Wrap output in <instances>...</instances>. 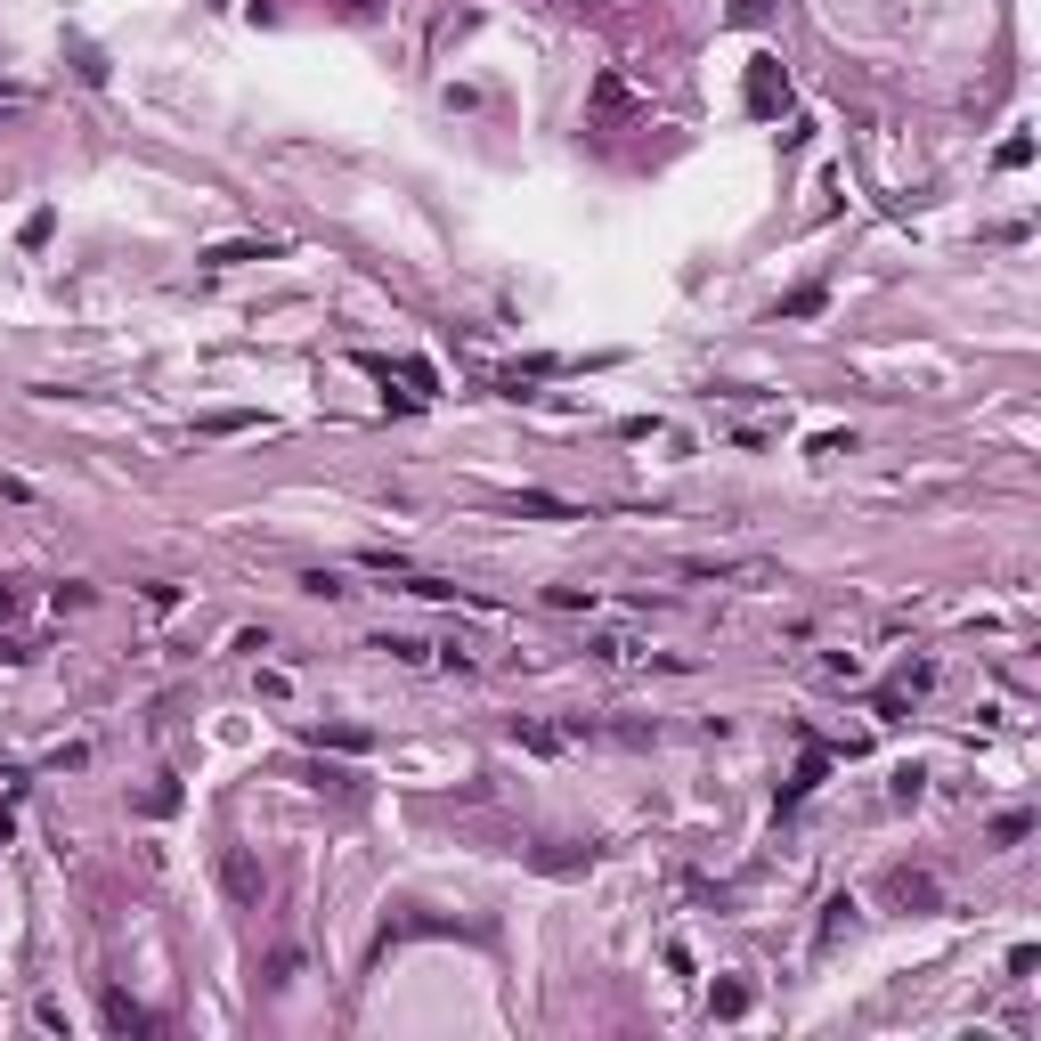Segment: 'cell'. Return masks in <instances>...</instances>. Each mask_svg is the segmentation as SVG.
<instances>
[{
    "mask_svg": "<svg viewBox=\"0 0 1041 1041\" xmlns=\"http://www.w3.org/2000/svg\"><path fill=\"white\" fill-rule=\"evenodd\" d=\"M220 887H228V903H261V863H253L244 846L220 854Z\"/></svg>",
    "mask_w": 1041,
    "mask_h": 1041,
    "instance_id": "6da1fadb",
    "label": "cell"
},
{
    "mask_svg": "<svg viewBox=\"0 0 1041 1041\" xmlns=\"http://www.w3.org/2000/svg\"><path fill=\"white\" fill-rule=\"evenodd\" d=\"M781 106H789V82H781L773 57H757L749 66V114H781Z\"/></svg>",
    "mask_w": 1041,
    "mask_h": 1041,
    "instance_id": "7a4b0ae2",
    "label": "cell"
},
{
    "mask_svg": "<svg viewBox=\"0 0 1041 1041\" xmlns=\"http://www.w3.org/2000/svg\"><path fill=\"white\" fill-rule=\"evenodd\" d=\"M822 773H830V749H806V765H798V781H789V789H781V814H789V806H798V798H806V789H814Z\"/></svg>",
    "mask_w": 1041,
    "mask_h": 1041,
    "instance_id": "3957f363",
    "label": "cell"
},
{
    "mask_svg": "<svg viewBox=\"0 0 1041 1041\" xmlns=\"http://www.w3.org/2000/svg\"><path fill=\"white\" fill-rule=\"evenodd\" d=\"M106 1025H114V1033H147V1009H139L131 993H106Z\"/></svg>",
    "mask_w": 1041,
    "mask_h": 1041,
    "instance_id": "277c9868",
    "label": "cell"
},
{
    "mask_svg": "<svg viewBox=\"0 0 1041 1041\" xmlns=\"http://www.w3.org/2000/svg\"><path fill=\"white\" fill-rule=\"evenodd\" d=\"M814 310H822V285H798V293H789L773 318H814Z\"/></svg>",
    "mask_w": 1041,
    "mask_h": 1041,
    "instance_id": "5b68a950",
    "label": "cell"
},
{
    "mask_svg": "<svg viewBox=\"0 0 1041 1041\" xmlns=\"http://www.w3.org/2000/svg\"><path fill=\"white\" fill-rule=\"evenodd\" d=\"M261 253H277V244H220L212 269H228V261H261Z\"/></svg>",
    "mask_w": 1041,
    "mask_h": 1041,
    "instance_id": "8992f818",
    "label": "cell"
},
{
    "mask_svg": "<svg viewBox=\"0 0 1041 1041\" xmlns=\"http://www.w3.org/2000/svg\"><path fill=\"white\" fill-rule=\"evenodd\" d=\"M749 1009V985H716V1017H741Z\"/></svg>",
    "mask_w": 1041,
    "mask_h": 1041,
    "instance_id": "52a82bcc",
    "label": "cell"
},
{
    "mask_svg": "<svg viewBox=\"0 0 1041 1041\" xmlns=\"http://www.w3.org/2000/svg\"><path fill=\"white\" fill-rule=\"evenodd\" d=\"M513 513H554V521H578L570 505H554V497H513Z\"/></svg>",
    "mask_w": 1041,
    "mask_h": 1041,
    "instance_id": "ba28073f",
    "label": "cell"
},
{
    "mask_svg": "<svg viewBox=\"0 0 1041 1041\" xmlns=\"http://www.w3.org/2000/svg\"><path fill=\"white\" fill-rule=\"evenodd\" d=\"M765 9L773 0H732V25H765Z\"/></svg>",
    "mask_w": 1041,
    "mask_h": 1041,
    "instance_id": "9c48e42d",
    "label": "cell"
},
{
    "mask_svg": "<svg viewBox=\"0 0 1041 1041\" xmlns=\"http://www.w3.org/2000/svg\"><path fill=\"white\" fill-rule=\"evenodd\" d=\"M350 9H375V0H350Z\"/></svg>",
    "mask_w": 1041,
    "mask_h": 1041,
    "instance_id": "30bf717a",
    "label": "cell"
}]
</instances>
